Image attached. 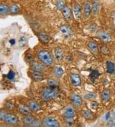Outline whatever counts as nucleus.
<instances>
[{
    "instance_id": "3",
    "label": "nucleus",
    "mask_w": 115,
    "mask_h": 127,
    "mask_svg": "<svg viewBox=\"0 0 115 127\" xmlns=\"http://www.w3.org/2000/svg\"><path fill=\"white\" fill-rule=\"evenodd\" d=\"M23 123L25 125L28 126V127H38L43 125L42 123H41L38 119H36L31 115H28L27 116L25 117L23 119Z\"/></svg>"
},
{
    "instance_id": "2",
    "label": "nucleus",
    "mask_w": 115,
    "mask_h": 127,
    "mask_svg": "<svg viewBox=\"0 0 115 127\" xmlns=\"http://www.w3.org/2000/svg\"><path fill=\"white\" fill-rule=\"evenodd\" d=\"M38 58L46 65H51L54 62L52 55L46 50H40L38 53Z\"/></svg>"
},
{
    "instance_id": "40",
    "label": "nucleus",
    "mask_w": 115,
    "mask_h": 127,
    "mask_svg": "<svg viewBox=\"0 0 115 127\" xmlns=\"http://www.w3.org/2000/svg\"><path fill=\"white\" fill-rule=\"evenodd\" d=\"M72 61H73V58H72V56L71 55L67 56L66 61H67V62H72Z\"/></svg>"
},
{
    "instance_id": "39",
    "label": "nucleus",
    "mask_w": 115,
    "mask_h": 127,
    "mask_svg": "<svg viewBox=\"0 0 115 127\" xmlns=\"http://www.w3.org/2000/svg\"><path fill=\"white\" fill-rule=\"evenodd\" d=\"M13 107H14V105H13V104L11 103L10 102H8L5 104V108H6V109L11 110V109H13Z\"/></svg>"
},
{
    "instance_id": "41",
    "label": "nucleus",
    "mask_w": 115,
    "mask_h": 127,
    "mask_svg": "<svg viewBox=\"0 0 115 127\" xmlns=\"http://www.w3.org/2000/svg\"><path fill=\"white\" fill-rule=\"evenodd\" d=\"M10 43L12 44V45H14V44H15V40H14V39H12V40H10Z\"/></svg>"
},
{
    "instance_id": "42",
    "label": "nucleus",
    "mask_w": 115,
    "mask_h": 127,
    "mask_svg": "<svg viewBox=\"0 0 115 127\" xmlns=\"http://www.w3.org/2000/svg\"></svg>"
},
{
    "instance_id": "11",
    "label": "nucleus",
    "mask_w": 115,
    "mask_h": 127,
    "mask_svg": "<svg viewBox=\"0 0 115 127\" xmlns=\"http://www.w3.org/2000/svg\"><path fill=\"white\" fill-rule=\"evenodd\" d=\"M70 79L72 84L75 87H79L81 85V78L78 74L76 73H72L70 74Z\"/></svg>"
},
{
    "instance_id": "35",
    "label": "nucleus",
    "mask_w": 115,
    "mask_h": 127,
    "mask_svg": "<svg viewBox=\"0 0 115 127\" xmlns=\"http://www.w3.org/2000/svg\"><path fill=\"white\" fill-rule=\"evenodd\" d=\"M26 61L27 62H32L34 61V57L31 54H28L26 56Z\"/></svg>"
},
{
    "instance_id": "9",
    "label": "nucleus",
    "mask_w": 115,
    "mask_h": 127,
    "mask_svg": "<svg viewBox=\"0 0 115 127\" xmlns=\"http://www.w3.org/2000/svg\"><path fill=\"white\" fill-rule=\"evenodd\" d=\"M97 36L98 39L104 41L105 43H109L111 41V37L110 35L108 34L104 30H99L97 33Z\"/></svg>"
},
{
    "instance_id": "24",
    "label": "nucleus",
    "mask_w": 115,
    "mask_h": 127,
    "mask_svg": "<svg viewBox=\"0 0 115 127\" xmlns=\"http://www.w3.org/2000/svg\"><path fill=\"white\" fill-rule=\"evenodd\" d=\"M63 69L61 68V67H55L53 69V74L55 76V77L60 78L62 77L63 76Z\"/></svg>"
},
{
    "instance_id": "33",
    "label": "nucleus",
    "mask_w": 115,
    "mask_h": 127,
    "mask_svg": "<svg viewBox=\"0 0 115 127\" xmlns=\"http://www.w3.org/2000/svg\"><path fill=\"white\" fill-rule=\"evenodd\" d=\"M113 116V118H111V119H109V120H107V125L111 126V127L115 126V112H114Z\"/></svg>"
},
{
    "instance_id": "19",
    "label": "nucleus",
    "mask_w": 115,
    "mask_h": 127,
    "mask_svg": "<svg viewBox=\"0 0 115 127\" xmlns=\"http://www.w3.org/2000/svg\"><path fill=\"white\" fill-rule=\"evenodd\" d=\"M54 54L58 61H61L63 59V51L61 48H56L54 49Z\"/></svg>"
},
{
    "instance_id": "22",
    "label": "nucleus",
    "mask_w": 115,
    "mask_h": 127,
    "mask_svg": "<svg viewBox=\"0 0 115 127\" xmlns=\"http://www.w3.org/2000/svg\"><path fill=\"white\" fill-rule=\"evenodd\" d=\"M81 114L83 118L87 120H92L94 118L93 113L88 110H84L82 111Z\"/></svg>"
},
{
    "instance_id": "21",
    "label": "nucleus",
    "mask_w": 115,
    "mask_h": 127,
    "mask_svg": "<svg viewBox=\"0 0 115 127\" xmlns=\"http://www.w3.org/2000/svg\"><path fill=\"white\" fill-rule=\"evenodd\" d=\"M28 106L31 109V110L34 112H37L41 110V107L40 105L34 101H30L28 103Z\"/></svg>"
},
{
    "instance_id": "36",
    "label": "nucleus",
    "mask_w": 115,
    "mask_h": 127,
    "mask_svg": "<svg viewBox=\"0 0 115 127\" xmlns=\"http://www.w3.org/2000/svg\"><path fill=\"white\" fill-rule=\"evenodd\" d=\"M6 114H7V113L5 111H4V110H0V120L1 121H4Z\"/></svg>"
},
{
    "instance_id": "29",
    "label": "nucleus",
    "mask_w": 115,
    "mask_h": 127,
    "mask_svg": "<svg viewBox=\"0 0 115 127\" xmlns=\"http://www.w3.org/2000/svg\"><path fill=\"white\" fill-rule=\"evenodd\" d=\"M97 97V93H89L84 95V98L86 99H93Z\"/></svg>"
},
{
    "instance_id": "18",
    "label": "nucleus",
    "mask_w": 115,
    "mask_h": 127,
    "mask_svg": "<svg viewBox=\"0 0 115 127\" xmlns=\"http://www.w3.org/2000/svg\"><path fill=\"white\" fill-rule=\"evenodd\" d=\"M106 71L109 74H113L115 73V65L113 62L107 61L106 62Z\"/></svg>"
},
{
    "instance_id": "25",
    "label": "nucleus",
    "mask_w": 115,
    "mask_h": 127,
    "mask_svg": "<svg viewBox=\"0 0 115 127\" xmlns=\"http://www.w3.org/2000/svg\"><path fill=\"white\" fill-rule=\"evenodd\" d=\"M100 10L99 3L97 1H94L92 4V14L93 15H96L98 13Z\"/></svg>"
},
{
    "instance_id": "10",
    "label": "nucleus",
    "mask_w": 115,
    "mask_h": 127,
    "mask_svg": "<svg viewBox=\"0 0 115 127\" xmlns=\"http://www.w3.org/2000/svg\"><path fill=\"white\" fill-rule=\"evenodd\" d=\"M76 112L72 107H67L63 112V116L65 119H73L75 116Z\"/></svg>"
},
{
    "instance_id": "20",
    "label": "nucleus",
    "mask_w": 115,
    "mask_h": 127,
    "mask_svg": "<svg viewBox=\"0 0 115 127\" xmlns=\"http://www.w3.org/2000/svg\"><path fill=\"white\" fill-rule=\"evenodd\" d=\"M38 39L42 42H43L44 44H47L51 40L50 36L45 33H40L38 34Z\"/></svg>"
},
{
    "instance_id": "30",
    "label": "nucleus",
    "mask_w": 115,
    "mask_h": 127,
    "mask_svg": "<svg viewBox=\"0 0 115 127\" xmlns=\"http://www.w3.org/2000/svg\"><path fill=\"white\" fill-rule=\"evenodd\" d=\"M100 53L105 55H108L110 54V50L107 46L104 45L100 48Z\"/></svg>"
},
{
    "instance_id": "31",
    "label": "nucleus",
    "mask_w": 115,
    "mask_h": 127,
    "mask_svg": "<svg viewBox=\"0 0 115 127\" xmlns=\"http://www.w3.org/2000/svg\"><path fill=\"white\" fill-rule=\"evenodd\" d=\"M19 12V7L17 5L14 4L10 7V12L12 14H17Z\"/></svg>"
},
{
    "instance_id": "4",
    "label": "nucleus",
    "mask_w": 115,
    "mask_h": 127,
    "mask_svg": "<svg viewBox=\"0 0 115 127\" xmlns=\"http://www.w3.org/2000/svg\"><path fill=\"white\" fill-rule=\"evenodd\" d=\"M42 124L47 127H60V123L55 118L52 117H46L43 119Z\"/></svg>"
},
{
    "instance_id": "8",
    "label": "nucleus",
    "mask_w": 115,
    "mask_h": 127,
    "mask_svg": "<svg viewBox=\"0 0 115 127\" xmlns=\"http://www.w3.org/2000/svg\"><path fill=\"white\" fill-rule=\"evenodd\" d=\"M62 12V15H63V17L65 19V20L71 21L73 17V12H72V8L69 5H65L64 8L61 10Z\"/></svg>"
},
{
    "instance_id": "38",
    "label": "nucleus",
    "mask_w": 115,
    "mask_h": 127,
    "mask_svg": "<svg viewBox=\"0 0 115 127\" xmlns=\"http://www.w3.org/2000/svg\"><path fill=\"white\" fill-rule=\"evenodd\" d=\"M90 107L93 109H97L98 107V104L97 101H92L90 103Z\"/></svg>"
},
{
    "instance_id": "17",
    "label": "nucleus",
    "mask_w": 115,
    "mask_h": 127,
    "mask_svg": "<svg viewBox=\"0 0 115 127\" xmlns=\"http://www.w3.org/2000/svg\"><path fill=\"white\" fill-rule=\"evenodd\" d=\"M18 110L20 113L23 115H25V116L29 115L31 112V110L29 107V106L27 107L25 105H19L18 107Z\"/></svg>"
},
{
    "instance_id": "5",
    "label": "nucleus",
    "mask_w": 115,
    "mask_h": 127,
    "mask_svg": "<svg viewBox=\"0 0 115 127\" xmlns=\"http://www.w3.org/2000/svg\"><path fill=\"white\" fill-rule=\"evenodd\" d=\"M60 31L61 35L65 38H70L73 35V31L69 25H63L60 28Z\"/></svg>"
},
{
    "instance_id": "16",
    "label": "nucleus",
    "mask_w": 115,
    "mask_h": 127,
    "mask_svg": "<svg viewBox=\"0 0 115 127\" xmlns=\"http://www.w3.org/2000/svg\"><path fill=\"white\" fill-rule=\"evenodd\" d=\"M101 98L103 102L107 103L111 99V91L109 89H105L103 91L101 95Z\"/></svg>"
},
{
    "instance_id": "37",
    "label": "nucleus",
    "mask_w": 115,
    "mask_h": 127,
    "mask_svg": "<svg viewBox=\"0 0 115 127\" xmlns=\"http://www.w3.org/2000/svg\"><path fill=\"white\" fill-rule=\"evenodd\" d=\"M6 77H7L8 79L10 80H14V77H15V73H14V72H13L12 71H10L9 73H8L7 75H6Z\"/></svg>"
},
{
    "instance_id": "23",
    "label": "nucleus",
    "mask_w": 115,
    "mask_h": 127,
    "mask_svg": "<svg viewBox=\"0 0 115 127\" xmlns=\"http://www.w3.org/2000/svg\"><path fill=\"white\" fill-rule=\"evenodd\" d=\"M31 78H33V80L37 81V82H41L44 80V76L42 73H40V72L34 71L33 73H31Z\"/></svg>"
},
{
    "instance_id": "26",
    "label": "nucleus",
    "mask_w": 115,
    "mask_h": 127,
    "mask_svg": "<svg viewBox=\"0 0 115 127\" xmlns=\"http://www.w3.org/2000/svg\"><path fill=\"white\" fill-rule=\"evenodd\" d=\"M100 75V73L97 70H93L92 69L90 71V81L93 83L95 82V81L97 79Z\"/></svg>"
},
{
    "instance_id": "27",
    "label": "nucleus",
    "mask_w": 115,
    "mask_h": 127,
    "mask_svg": "<svg viewBox=\"0 0 115 127\" xmlns=\"http://www.w3.org/2000/svg\"><path fill=\"white\" fill-rule=\"evenodd\" d=\"M10 12L9 6L6 4H1L0 5V15H6Z\"/></svg>"
},
{
    "instance_id": "1",
    "label": "nucleus",
    "mask_w": 115,
    "mask_h": 127,
    "mask_svg": "<svg viewBox=\"0 0 115 127\" xmlns=\"http://www.w3.org/2000/svg\"><path fill=\"white\" fill-rule=\"evenodd\" d=\"M42 98L46 101L52 100L58 96V92L56 88L48 87L44 89L41 93Z\"/></svg>"
},
{
    "instance_id": "32",
    "label": "nucleus",
    "mask_w": 115,
    "mask_h": 127,
    "mask_svg": "<svg viewBox=\"0 0 115 127\" xmlns=\"http://www.w3.org/2000/svg\"><path fill=\"white\" fill-rule=\"evenodd\" d=\"M47 83V85H49V87H52V88H56L58 85L56 81L54 80H52V79L48 80Z\"/></svg>"
},
{
    "instance_id": "7",
    "label": "nucleus",
    "mask_w": 115,
    "mask_h": 127,
    "mask_svg": "<svg viewBox=\"0 0 115 127\" xmlns=\"http://www.w3.org/2000/svg\"><path fill=\"white\" fill-rule=\"evenodd\" d=\"M4 121L8 125H15L19 123V119L15 115L7 113Z\"/></svg>"
},
{
    "instance_id": "15",
    "label": "nucleus",
    "mask_w": 115,
    "mask_h": 127,
    "mask_svg": "<svg viewBox=\"0 0 115 127\" xmlns=\"http://www.w3.org/2000/svg\"><path fill=\"white\" fill-rule=\"evenodd\" d=\"M90 51L94 55H97L98 53V48L97 44L94 41H89L87 44Z\"/></svg>"
},
{
    "instance_id": "14",
    "label": "nucleus",
    "mask_w": 115,
    "mask_h": 127,
    "mask_svg": "<svg viewBox=\"0 0 115 127\" xmlns=\"http://www.w3.org/2000/svg\"><path fill=\"white\" fill-rule=\"evenodd\" d=\"M70 98L74 106H75L77 108L81 107L82 105H83V99H82V98L79 95L74 94V95H72L71 96Z\"/></svg>"
},
{
    "instance_id": "13",
    "label": "nucleus",
    "mask_w": 115,
    "mask_h": 127,
    "mask_svg": "<svg viewBox=\"0 0 115 127\" xmlns=\"http://www.w3.org/2000/svg\"><path fill=\"white\" fill-rule=\"evenodd\" d=\"M31 68L33 71L40 72V73H43L45 71V67L42 64L39 63L38 62H31Z\"/></svg>"
},
{
    "instance_id": "34",
    "label": "nucleus",
    "mask_w": 115,
    "mask_h": 127,
    "mask_svg": "<svg viewBox=\"0 0 115 127\" xmlns=\"http://www.w3.org/2000/svg\"><path fill=\"white\" fill-rule=\"evenodd\" d=\"M27 43V39L25 37H22L21 39L19 40V46H24L26 45V44Z\"/></svg>"
},
{
    "instance_id": "12",
    "label": "nucleus",
    "mask_w": 115,
    "mask_h": 127,
    "mask_svg": "<svg viewBox=\"0 0 115 127\" xmlns=\"http://www.w3.org/2000/svg\"><path fill=\"white\" fill-rule=\"evenodd\" d=\"M92 14V6L89 1L84 2L83 8V14L84 19L89 17Z\"/></svg>"
},
{
    "instance_id": "28",
    "label": "nucleus",
    "mask_w": 115,
    "mask_h": 127,
    "mask_svg": "<svg viewBox=\"0 0 115 127\" xmlns=\"http://www.w3.org/2000/svg\"><path fill=\"white\" fill-rule=\"evenodd\" d=\"M56 5L57 9L58 10H62V9L65 6V0H57Z\"/></svg>"
},
{
    "instance_id": "6",
    "label": "nucleus",
    "mask_w": 115,
    "mask_h": 127,
    "mask_svg": "<svg viewBox=\"0 0 115 127\" xmlns=\"http://www.w3.org/2000/svg\"><path fill=\"white\" fill-rule=\"evenodd\" d=\"M72 12H73V16L74 18L77 21L81 20L82 17V7L81 5L79 3H75L73 6V9H72Z\"/></svg>"
}]
</instances>
